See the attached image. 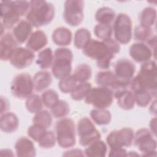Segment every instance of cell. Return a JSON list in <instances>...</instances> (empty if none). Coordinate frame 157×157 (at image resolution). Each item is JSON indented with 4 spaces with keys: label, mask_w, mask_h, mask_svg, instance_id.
<instances>
[{
    "label": "cell",
    "mask_w": 157,
    "mask_h": 157,
    "mask_svg": "<svg viewBox=\"0 0 157 157\" xmlns=\"http://www.w3.org/2000/svg\"><path fill=\"white\" fill-rule=\"evenodd\" d=\"M43 102L42 98L37 94H31L26 101L25 106L28 111L31 113H36L42 109Z\"/></svg>",
    "instance_id": "cell-35"
},
{
    "label": "cell",
    "mask_w": 157,
    "mask_h": 157,
    "mask_svg": "<svg viewBox=\"0 0 157 157\" xmlns=\"http://www.w3.org/2000/svg\"><path fill=\"white\" fill-rule=\"evenodd\" d=\"M55 9L50 2L41 0L30 1V6L26 15L33 27L39 28L49 24L54 18Z\"/></svg>",
    "instance_id": "cell-4"
},
{
    "label": "cell",
    "mask_w": 157,
    "mask_h": 157,
    "mask_svg": "<svg viewBox=\"0 0 157 157\" xmlns=\"http://www.w3.org/2000/svg\"><path fill=\"white\" fill-rule=\"evenodd\" d=\"M127 152L124 148H118L110 149L109 151V156H126Z\"/></svg>",
    "instance_id": "cell-44"
},
{
    "label": "cell",
    "mask_w": 157,
    "mask_h": 157,
    "mask_svg": "<svg viewBox=\"0 0 157 157\" xmlns=\"http://www.w3.org/2000/svg\"><path fill=\"white\" fill-rule=\"evenodd\" d=\"M82 50L85 56L96 61L99 68L106 70L109 69L115 54L120 52V45L112 37L101 40L91 39Z\"/></svg>",
    "instance_id": "cell-1"
},
{
    "label": "cell",
    "mask_w": 157,
    "mask_h": 157,
    "mask_svg": "<svg viewBox=\"0 0 157 157\" xmlns=\"http://www.w3.org/2000/svg\"><path fill=\"white\" fill-rule=\"evenodd\" d=\"M156 20V10L152 7L144 8L139 13V20L140 25L151 28L155 23Z\"/></svg>",
    "instance_id": "cell-29"
},
{
    "label": "cell",
    "mask_w": 157,
    "mask_h": 157,
    "mask_svg": "<svg viewBox=\"0 0 157 157\" xmlns=\"http://www.w3.org/2000/svg\"><path fill=\"white\" fill-rule=\"evenodd\" d=\"M113 29L111 25L98 23L94 28V34L96 37L101 40L112 37Z\"/></svg>",
    "instance_id": "cell-40"
},
{
    "label": "cell",
    "mask_w": 157,
    "mask_h": 157,
    "mask_svg": "<svg viewBox=\"0 0 157 157\" xmlns=\"http://www.w3.org/2000/svg\"><path fill=\"white\" fill-rule=\"evenodd\" d=\"M52 115L56 118L66 117L70 112V106L64 100H59L58 102L51 108Z\"/></svg>",
    "instance_id": "cell-37"
},
{
    "label": "cell",
    "mask_w": 157,
    "mask_h": 157,
    "mask_svg": "<svg viewBox=\"0 0 157 157\" xmlns=\"http://www.w3.org/2000/svg\"><path fill=\"white\" fill-rule=\"evenodd\" d=\"M79 143L83 147H87L93 142L101 139V136L92 120L87 117L80 118L77 124Z\"/></svg>",
    "instance_id": "cell-11"
},
{
    "label": "cell",
    "mask_w": 157,
    "mask_h": 157,
    "mask_svg": "<svg viewBox=\"0 0 157 157\" xmlns=\"http://www.w3.org/2000/svg\"><path fill=\"white\" fill-rule=\"evenodd\" d=\"M91 88V84L88 82H78L71 93V96L74 101H81L85 98Z\"/></svg>",
    "instance_id": "cell-33"
},
{
    "label": "cell",
    "mask_w": 157,
    "mask_h": 157,
    "mask_svg": "<svg viewBox=\"0 0 157 157\" xmlns=\"http://www.w3.org/2000/svg\"><path fill=\"white\" fill-rule=\"evenodd\" d=\"M33 123L47 129L52 124V115L46 110H41L35 113L33 118Z\"/></svg>",
    "instance_id": "cell-34"
},
{
    "label": "cell",
    "mask_w": 157,
    "mask_h": 157,
    "mask_svg": "<svg viewBox=\"0 0 157 157\" xmlns=\"http://www.w3.org/2000/svg\"><path fill=\"white\" fill-rule=\"evenodd\" d=\"M113 33L115 40L119 44H128L132 36V22L129 16L120 13L113 21Z\"/></svg>",
    "instance_id": "cell-7"
},
{
    "label": "cell",
    "mask_w": 157,
    "mask_h": 157,
    "mask_svg": "<svg viewBox=\"0 0 157 157\" xmlns=\"http://www.w3.org/2000/svg\"><path fill=\"white\" fill-rule=\"evenodd\" d=\"M72 75L77 82H85L91 78L92 69L90 65L82 63L75 67Z\"/></svg>",
    "instance_id": "cell-31"
},
{
    "label": "cell",
    "mask_w": 157,
    "mask_h": 157,
    "mask_svg": "<svg viewBox=\"0 0 157 157\" xmlns=\"http://www.w3.org/2000/svg\"><path fill=\"white\" fill-rule=\"evenodd\" d=\"M107 152V144L101 139L96 140L89 144L84 151L85 156L104 157Z\"/></svg>",
    "instance_id": "cell-26"
},
{
    "label": "cell",
    "mask_w": 157,
    "mask_h": 157,
    "mask_svg": "<svg viewBox=\"0 0 157 157\" xmlns=\"http://www.w3.org/2000/svg\"><path fill=\"white\" fill-rule=\"evenodd\" d=\"M56 142L63 148L74 147L76 142L74 121L69 118H62L55 125Z\"/></svg>",
    "instance_id": "cell-6"
},
{
    "label": "cell",
    "mask_w": 157,
    "mask_h": 157,
    "mask_svg": "<svg viewBox=\"0 0 157 157\" xmlns=\"http://www.w3.org/2000/svg\"><path fill=\"white\" fill-rule=\"evenodd\" d=\"M133 143L140 151L142 156L156 155V140L149 129L145 128L138 129L134 134Z\"/></svg>",
    "instance_id": "cell-9"
},
{
    "label": "cell",
    "mask_w": 157,
    "mask_h": 157,
    "mask_svg": "<svg viewBox=\"0 0 157 157\" xmlns=\"http://www.w3.org/2000/svg\"><path fill=\"white\" fill-rule=\"evenodd\" d=\"M1 156H14V154L13 153V151L12 150L9 149V148H6V149H2L0 151Z\"/></svg>",
    "instance_id": "cell-48"
},
{
    "label": "cell",
    "mask_w": 157,
    "mask_h": 157,
    "mask_svg": "<svg viewBox=\"0 0 157 157\" xmlns=\"http://www.w3.org/2000/svg\"><path fill=\"white\" fill-rule=\"evenodd\" d=\"M48 39L46 34L42 30H36L32 33L26 42V48L33 52L40 51L47 44Z\"/></svg>",
    "instance_id": "cell-21"
},
{
    "label": "cell",
    "mask_w": 157,
    "mask_h": 157,
    "mask_svg": "<svg viewBox=\"0 0 157 157\" xmlns=\"http://www.w3.org/2000/svg\"><path fill=\"white\" fill-rule=\"evenodd\" d=\"M52 41L56 45L64 47L71 44L72 39V34L68 28L60 26L56 28L52 34Z\"/></svg>",
    "instance_id": "cell-23"
},
{
    "label": "cell",
    "mask_w": 157,
    "mask_h": 157,
    "mask_svg": "<svg viewBox=\"0 0 157 157\" xmlns=\"http://www.w3.org/2000/svg\"><path fill=\"white\" fill-rule=\"evenodd\" d=\"M19 126L18 117L12 112H6L1 115L0 128L6 133H12L16 131Z\"/></svg>",
    "instance_id": "cell-24"
},
{
    "label": "cell",
    "mask_w": 157,
    "mask_h": 157,
    "mask_svg": "<svg viewBox=\"0 0 157 157\" xmlns=\"http://www.w3.org/2000/svg\"><path fill=\"white\" fill-rule=\"evenodd\" d=\"M63 156H85V153H83V151L78 148H74V149H71L69 150L66 151H65V153H63Z\"/></svg>",
    "instance_id": "cell-46"
},
{
    "label": "cell",
    "mask_w": 157,
    "mask_h": 157,
    "mask_svg": "<svg viewBox=\"0 0 157 157\" xmlns=\"http://www.w3.org/2000/svg\"><path fill=\"white\" fill-rule=\"evenodd\" d=\"M54 60V54L51 48L47 47L42 49L37 55L36 63L42 69L52 67Z\"/></svg>",
    "instance_id": "cell-30"
},
{
    "label": "cell",
    "mask_w": 157,
    "mask_h": 157,
    "mask_svg": "<svg viewBox=\"0 0 157 157\" xmlns=\"http://www.w3.org/2000/svg\"><path fill=\"white\" fill-rule=\"evenodd\" d=\"M56 137L52 131H46L42 137L38 141L39 145L43 148H51L55 145Z\"/></svg>",
    "instance_id": "cell-42"
},
{
    "label": "cell",
    "mask_w": 157,
    "mask_h": 157,
    "mask_svg": "<svg viewBox=\"0 0 157 157\" xmlns=\"http://www.w3.org/2000/svg\"><path fill=\"white\" fill-rule=\"evenodd\" d=\"M135 72V64L126 58L118 59L114 64L113 73L120 83L124 88L129 87L131 82L134 77Z\"/></svg>",
    "instance_id": "cell-13"
},
{
    "label": "cell",
    "mask_w": 157,
    "mask_h": 157,
    "mask_svg": "<svg viewBox=\"0 0 157 157\" xmlns=\"http://www.w3.org/2000/svg\"><path fill=\"white\" fill-rule=\"evenodd\" d=\"M30 6L28 1H1L0 2L1 20L5 29L13 28L26 15Z\"/></svg>",
    "instance_id": "cell-3"
},
{
    "label": "cell",
    "mask_w": 157,
    "mask_h": 157,
    "mask_svg": "<svg viewBox=\"0 0 157 157\" xmlns=\"http://www.w3.org/2000/svg\"><path fill=\"white\" fill-rule=\"evenodd\" d=\"M119 107L125 110H129L134 108L136 104L134 93L131 90L125 89L113 93Z\"/></svg>",
    "instance_id": "cell-22"
},
{
    "label": "cell",
    "mask_w": 157,
    "mask_h": 157,
    "mask_svg": "<svg viewBox=\"0 0 157 157\" xmlns=\"http://www.w3.org/2000/svg\"><path fill=\"white\" fill-rule=\"evenodd\" d=\"M113 91L107 88L98 86L91 88L85 98V102L96 109H106L113 101Z\"/></svg>",
    "instance_id": "cell-8"
},
{
    "label": "cell",
    "mask_w": 157,
    "mask_h": 157,
    "mask_svg": "<svg viewBox=\"0 0 157 157\" xmlns=\"http://www.w3.org/2000/svg\"><path fill=\"white\" fill-rule=\"evenodd\" d=\"M150 131L151 133L156 136V118L154 117L152 118L150 121Z\"/></svg>",
    "instance_id": "cell-47"
},
{
    "label": "cell",
    "mask_w": 157,
    "mask_h": 157,
    "mask_svg": "<svg viewBox=\"0 0 157 157\" xmlns=\"http://www.w3.org/2000/svg\"><path fill=\"white\" fill-rule=\"evenodd\" d=\"M134 93L136 104L142 107H147L151 102L153 97L152 94L147 90H139Z\"/></svg>",
    "instance_id": "cell-39"
},
{
    "label": "cell",
    "mask_w": 157,
    "mask_h": 157,
    "mask_svg": "<svg viewBox=\"0 0 157 157\" xmlns=\"http://www.w3.org/2000/svg\"><path fill=\"white\" fill-rule=\"evenodd\" d=\"M9 102L7 99L2 96H1V115L7 112L9 109Z\"/></svg>",
    "instance_id": "cell-45"
},
{
    "label": "cell",
    "mask_w": 157,
    "mask_h": 157,
    "mask_svg": "<svg viewBox=\"0 0 157 157\" xmlns=\"http://www.w3.org/2000/svg\"><path fill=\"white\" fill-rule=\"evenodd\" d=\"M47 129L37 124H33L28 129V134L33 140L37 142L42 137Z\"/></svg>",
    "instance_id": "cell-43"
},
{
    "label": "cell",
    "mask_w": 157,
    "mask_h": 157,
    "mask_svg": "<svg viewBox=\"0 0 157 157\" xmlns=\"http://www.w3.org/2000/svg\"><path fill=\"white\" fill-rule=\"evenodd\" d=\"M153 36V31L151 28L139 25L136 26L134 29V39L139 42L147 43Z\"/></svg>",
    "instance_id": "cell-36"
},
{
    "label": "cell",
    "mask_w": 157,
    "mask_h": 157,
    "mask_svg": "<svg viewBox=\"0 0 157 157\" xmlns=\"http://www.w3.org/2000/svg\"><path fill=\"white\" fill-rule=\"evenodd\" d=\"M18 42L12 34L4 33L1 36L0 58L1 61H9L15 49L18 47Z\"/></svg>",
    "instance_id": "cell-17"
},
{
    "label": "cell",
    "mask_w": 157,
    "mask_h": 157,
    "mask_svg": "<svg viewBox=\"0 0 157 157\" xmlns=\"http://www.w3.org/2000/svg\"><path fill=\"white\" fill-rule=\"evenodd\" d=\"M84 2L81 0H68L64 2L63 18L66 23L77 26L83 20Z\"/></svg>",
    "instance_id": "cell-12"
},
{
    "label": "cell",
    "mask_w": 157,
    "mask_h": 157,
    "mask_svg": "<svg viewBox=\"0 0 157 157\" xmlns=\"http://www.w3.org/2000/svg\"><path fill=\"white\" fill-rule=\"evenodd\" d=\"M34 89L38 92L46 90L52 82L51 74L47 71H40L36 73L33 78Z\"/></svg>",
    "instance_id": "cell-25"
},
{
    "label": "cell",
    "mask_w": 157,
    "mask_h": 157,
    "mask_svg": "<svg viewBox=\"0 0 157 157\" xmlns=\"http://www.w3.org/2000/svg\"><path fill=\"white\" fill-rule=\"evenodd\" d=\"M134 132L130 128H123L111 131L106 137L110 149L130 147L134 141Z\"/></svg>",
    "instance_id": "cell-14"
},
{
    "label": "cell",
    "mask_w": 157,
    "mask_h": 157,
    "mask_svg": "<svg viewBox=\"0 0 157 157\" xmlns=\"http://www.w3.org/2000/svg\"><path fill=\"white\" fill-rule=\"evenodd\" d=\"M14 147L17 156L33 157L36 155L34 143L26 137H20L16 141Z\"/></svg>",
    "instance_id": "cell-19"
},
{
    "label": "cell",
    "mask_w": 157,
    "mask_h": 157,
    "mask_svg": "<svg viewBox=\"0 0 157 157\" xmlns=\"http://www.w3.org/2000/svg\"><path fill=\"white\" fill-rule=\"evenodd\" d=\"M91 33L88 29L84 28H79L75 31L74 34V46L78 49H83L91 39Z\"/></svg>",
    "instance_id": "cell-32"
},
{
    "label": "cell",
    "mask_w": 157,
    "mask_h": 157,
    "mask_svg": "<svg viewBox=\"0 0 157 157\" xmlns=\"http://www.w3.org/2000/svg\"><path fill=\"white\" fill-rule=\"evenodd\" d=\"M74 56L72 52L66 47H59L54 52V60L52 66L53 75L58 79L71 74Z\"/></svg>",
    "instance_id": "cell-5"
},
{
    "label": "cell",
    "mask_w": 157,
    "mask_h": 157,
    "mask_svg": "<svg viewBox=\"0 0 157 157\" xmlns=\"http://www.w3.org/2000/svg\"><path fill=\"white\" fill-rule=\"evenodd\" d=\"M77 82L73 75H69L59 80L58 88L60 91L64 93H71L74 90Z\"/></svg>",
    "instance_id": "cell-38"
},
{
    "label": "cell",
    "mask_w": 157,
    "mask_h": 157,
    "mask_svg": "<svg viewBox=\"0 0 157 157\" xmlns=\"http://www.w3.org/2000/svg\"><path fill=\"white\" fill-rule=\"evenodd\" d=\"M129 52L133 60L140 63L150 60L153 55L152 50L147 44L139 42L131 45Z\"/></svg>",
    "instance_id": "cell-18"
},
{
    "label": "cell",
    "mask_w": 157,
    "mask_h": 157,
    "mask_svg": "<svg viewBox=\"0 0 157 157\" xmlns=\"http://www.w3.org/2000/svg\"><path fill=\"white\" fill-rule=\"evenodd\" d=\"M115 18V11L109 7H102L98 9L95 13V20L99 24L111 25Z\"/></svg>",
    "instance_id": "cell-28"
},
{
    "label": "cell",
    "mask_w": 157,
    "mask_h": 157,
    "mask_svg": "<svg viewBox=\"0 0 157 157\" xmlns=\"http://www.w3.org/2000/svg\"><path fill=\"white\" fill-rule=\"evenodd\" d=\"M90 115L91 120L100 126L108 124L112 120V114L106 109H93L90 111Z\"/></svg>",
    "instance_id": "cell-27"
},
{
    "label": "cell",
    "mask_w": 157,
    "mask_h": 157,
    "mask_svg": "<svg viewBox=\"0 0 157 157\" xmlns=\"http://www.w3.org/2000/svg\"><path fill=\"white\" fill-rule=\"evenodd\" d=\"M41 98L44 105L50 109L53 107L59 100L57 92L51 89L45 90Z\"/></svg>",
    "instance_id": "cell-41"
},
{
    "label": "cell",
    "mask_w": 157,
    "mask_h": 157,
    "mask_svg": "<svg viewBox=\"0 0 157 157\" xmlns=\"http://www.w3.org/2000/svg\"><path fill=\"white\" fill-rule=\"evenodd\" d=\"M133 92L147 90L156 98L157 91V67L154 60L142 63L138 74L133 77L130 85Z\"/></svg>",
    "instance_id": "cell-2"
},
{
    "label": "cell",
    "mask_w": 157,
    "mask_h": 157,
    "mask_svg": "<svg viewBox=\"0 0 157 157\" xmlns=\"http://www.w3.org/2000/svg\"><path fill=\"white\" fill-rule=\"evenodd\" d=\"M33 27L28 20H21L13 28L12 34L18 44H23L28 40L32 34Z\"/></svg>",
    "instance_id": "cell-20"
},
{
    "label": "cell",
    "mask_w": 157,
    "mask_h": 157,
    "mask_svg": "<svg viewBox=\"0 0 157 157\" xmlns=\"http://www.w3.org/2000/svg\"><path fill=\"white\" fill-rule=\"evenodd\" d=\"M34 90L33 80L28 73L16 75L10 85V91L13 96L19 99H27Z\"/></svg>",
    "instance_id": "cell-10"
},
{
    "label": "cell",
    "mask_w": 157,
    "mask_h": 157,
    "mask_svg": "<svg viewBox=\"0 0 157 157\" xmlns=\"http://www.w3.org/2000/svg\"><path fill=\"white\" fill-rule=\"evenodd\" d=\"M35 58L34 52L23 47H18L12 54L9 61L17 69H22L29 66Z\"/></svg>",
    "instance_id": "cell-15"
},
{
    "label": "cell",
    "mask_w": 157,
    "mask_h": 157,
    "mask_svg": "<svg viewBox=\"0 0 157 157\" xmlns=\"http://www.w3.org/2000/svg\"><path fill=\"white\" fill-rule=\"evenodd\" d=\"M98 86L104 87L111 90L113 93L128 89L123 88L118 82L115 74L112 71L104 70L97 73L95 78Z\"/></svg>",
    "instance_id": "cell-16"
}]
</instances>
